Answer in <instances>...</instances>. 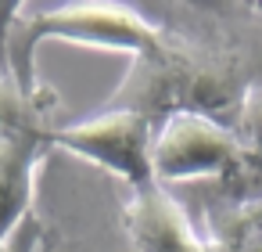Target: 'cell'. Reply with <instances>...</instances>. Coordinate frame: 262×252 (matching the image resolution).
Instances as JSON below:
<instances>
[{
	"instance_id": "cell-1",
	"label": "cell",
	"mask_w": 262,
	"mask_h": 252,
	"mask_svg": "<svg viewBox=\"0 0 262 252\" xmlns=\"http://www.w3.org/2000/svg\"><path fill=\"white\" fill-rule=\"evenodd\" d=\"M58 40L72 47H94V51H119V54H151L162 44V33L155 22H147L140 11L126 4H61V8H22L15 33H11V76L22 90L40 94L33 58L40 44Z\"/></svg>"
},
{
	"instance_id": "cell-2",
	"label": "cell",
	"mask_w": 262,
	"mask_h": 252,
	"mask_svg": "<svg viewBox=\"0 0 262 252\" xmlns=\"http://www.w3.org/2000/svg\"><path fill=\"white\" fill-rule=\"evenodd\" d=\"M51 105L54 90L29 94L11 72L0 76V245L26 220L36 191V169L47 155L54 123Z\"/></svg>"
},
{
	"instance_id": "cell-3",
	"label": "cell",
	"mask_w": 262,
	"mask_h": 252,
	"mask_svg": "<svg viewBox=\"0 0 262 252\" xmlns=\"http://www.w3.org/2000/svg\"><path fill=\"white\" fill-rule=\"evenodd\" d=\"M151 141H155V126L147 115H140L133 108H112V105L83 123L54 126V133H51L54 148H65V151L115 173L129 187L155 184Z\"/></svg>"
},
{
	"instance_id": "cell-4",
	"label": "cell",
	"mask_w": 262,
	"mask_h": 252,
	"mask_svg": "<svg viewBox=\"0 0 262 252\" xmlns=\"http://www.w3.org/2000/svg\"><path fill=\"white\" fill-rule=\"evenodd\" d=\"M122 220L133 252H208L205 234L158 180L133 187Z\"/></svg>"
},
{
	"instance_id": "cell-5",
	"label": "cell",
	"mask_w": 262,
	"mask_h": 252,
	"mask_svg": "<svg viewBox=\"0 0 262 252\" xmlns=\"http://www.w3.org/2000/svg\"><path fill=\"white\" fill-rule=\"evenodd\" d=\"M205 241L208 252H262V220L251 205L215 202L205 216Z\"/></svg>"
},
{
	"instance_id": "cell-6",
	"label": "cell",
	"mask_w": 262,
	"mask_h": 252,
	"mask_svg": "<svg viewBox=\"0 0 262 252\" xmlns=\"http://www.w3.org/2000/svg\"><path fill=\"white\" fill-rule=\"evenodd\" d=\"M233 130L262 159V87H248L244 90L241 108H237V119H233Z\"/></svg>"
},
{
	"instance_id": "cell-7",
	"label": "cell",
	"mask_w": 262,
	"mask_h": 252,
	"mask_svg": "<svg viewBox=\"0 0 262 252\" xmlns=\"http://www.w3.org/2000/svg\"><path fill=\"white\" fill-rule=\"evenodd\" d=\"M18 15L22 4H0V65H4V72H11V33Z\"/></svg>"
},
{
	"instance_id": "cell-8",
	"label": "cell",
	"mask_w": 262,
	"mask_h": 252,
	"mask_svg": "<svg viewBox=\"0 0 262 252\" xmlns=\"http://www.w3.org/2000/svg\"><path fill=\"white\" fill-rule=\"evenodd\" d=\"M251 212H255V216H258V220H262V198H258V202H255V205H251Z\"/></svg>"
}]
</instances>
